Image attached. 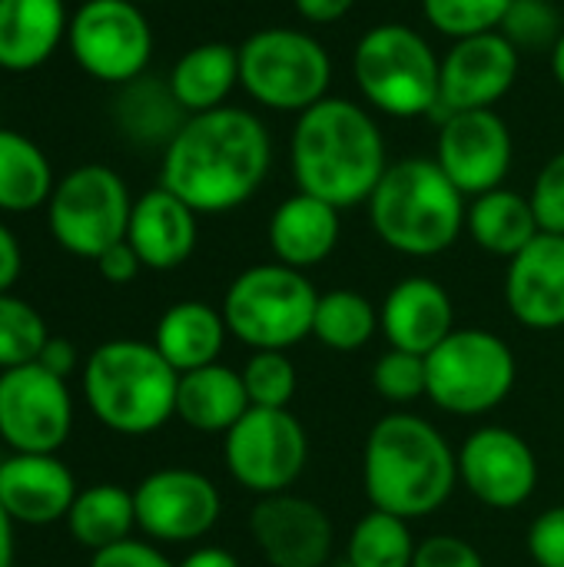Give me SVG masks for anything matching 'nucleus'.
I'll return each instance as SVG.
<instances>
[{
	"mask_svg": "<svg viewBox=\"0 0 564 567\" xmlns=\"http://www.w3.org/2000/svg\"><path fill=\"white\" fill-rule=\"evenodd\" d=\"M412 567H485V558L459 535H432L416 545Z\"/></svg>",
	"mask_w": 564,
	"mask_h": 567,
	"instance_id": "obj_40",
	"label": "nucleus"
},
{
	"mask_svg": "<svg viewBox=\"0 0 564 567\" xmlns=\"http://www.w3.org/2000/svg\"><path fill=\"white\" fill-rule=\"evenodd\" d=\"M50 332L43 316L13 292H0V372L40 359Z\"/></svg>",
	"mask_w": 564,
	"mask_h": 567,
	"instance_id": "obj_34",
	"label": "nucleus"
},
{
	"mask_svg": "<svg viewBox=\"0 0 564 567\" xmlns=\"http://www.w3.org/2000/svg\"><path fill=\"white\" fill-rule=\"evenodd\" d=\"M522 70V53L495 30L465 40H452L439 70V106L435 116L465 110H495Z\"/></svg>",
	"mask_w": 564,
	"mask_h": 567,
	"instance_id": "obj_17",
	"label": "nucleus"
},
{
	"mask_svg": "<svg viewBox=\"0 0 564 567\" xmlns=\"http://www.w3.org/2000/svg\"><path fill=\"white\" fill-rule=\"evenodd\" d=\"M93 262H96L100 276H103L110 286H126V282H133V279L140 276V269H143V262H140L136 249H133L126 239H123V243H116V246H110L106 252H100Z\"/></svg>",
	"mask_w": 564,
	"mask_h": 567,
	"instance_id": "obj_43",
	"label": "nucleus"
},
{
	"mask_svg": "<svg viewBox=\"0 0 564 567\" xmlns=\"http://www.w3.org/2000/svg\"><path fill=\"white\" fill-rule=\"evenodd\" d=\"M239 86L273 113H306L329 96L332 56L306 30L263 27L239 43Z\"/></svg>",
	"mask_w": 564,
	"mask_h": 567,
	"instance_id": "obj_8",
	"label": "nucleus"
},
{
	"mask_svg": "<svg viewBox=\"0 0 564 567\" xmlns=\"http://www.w3.org/2000/svg\"><path fill=\"white\" fill-rule=\"evenodd\" d=\"M499 33L519 53H529V50H548L552 53L555 43L562 40L564 27L552 0H512Z\"/></svg>",
	"mask_w": 564,
	"mask_h": 567,
	"instance_id": "obj_37",
	"label": "nucleus"
},
{
	"mask_svg": "<svg viewBox=\"0 0 564 567\" xmlns=\"http://www.w3.org/2000/svg\"><path fill=\"white\" fill-rule=\"evenodd\" d=\"M339 213L342 209H336L332 203L309 196L302 189L286 196L273 209L269 226H266L276 262L293 266L299 272L326 262L339 246V233H342Z\"/></svg>",
	"mask_w": 564,
	"mask_h": 567,
	"instance_id": "obj_23",
	"label": "nucleus"
},
{
	"mask_svg": "<svg viewBox=\"0 0 564 567\" xmlns=\"http://www.w3.org/2000/svg\"><path fill=\"white\" fill-rule=\"evenodd\" d=\"M316 302L319 292L306 272L259 262L229 282L219 309L229 336L253 352H286L312 336Z\"/></svg>",
	"mask_w": 564,
	"mask_h": 567,
	"instance_id": "obj_7",
	"label": "nucleus"
},
{
	"mask_svg": "<svg viewBox=\"0 0 564 567\" xmlns=\"http://www.w3.org/2000/svg\"><path fill=\"white\" fill-rule=\"evenodd\" d=\"M273 166L266 123L243 106H219L186 116L163 150L160 186L176 193L199 216L233 213L249 203Z\"/></svg>",
	"mask_w": 564,
	"mask_h": 567,
	"instance_id": "obj_1",
	"label": "nucleus"
},
{
	"mask_svg": "<svg viewBox=\"0 0 564 567\" xmlns=\"http://www.w3.org/2000/svg\"><path fill=\"white\" fill-rule=\"evenodd\" d=\"M66 528H70L73 542L93 555L133 538V528H136L133 492L110 485V482L76 492V498L66 512Z\"/></svg>",
	"mask_w": 564,
	"mask_h": 567,
	"instance_id": "obj_29",
	"label": "nucleus"
},
{
	"mask_svg": "<svg viewBox=\"0 0 564 567\" xmlns=\"http://www.w3.org/2000/svg\"><path fill=\"white\" fill-rule=\"evenodd\" d=\"M293 179L302 193L352 209L369 203L389 169L386 136L369 106L326 96L296 116L289 140Z\"/></svg>",
	"mask_w": 564,
	"mask_h": 567,
	"instance_id": "obj_2",
	"label": "nucleus"
},
{
	"mask_svg": "<svg viewBox=\"0 0 564 567\" xmlns=\"http://www.w3.org/2000/svg\"><path fill=\"white\" fill-rule=\"evenodd\" d=\"M180 372L153 342L113 339L83 362L86 409L120 435H150L176 419Z\"/></svg>",
	"mask_w": 564,
	"mask_h": 567,
	"instance_id": "obj_5",
	"label": "nucleus"
},
{
	"mask_svg": "<svg viewBox=\"0 0 564 567\" xmlns=\"http://www.w3.org/2000/svg\"><path fill=\"white\" fill-rule=\"evenodd\" d=\"M552 56V76H555V83L564 90V33L562 40L555 43V50L548 53Z\"/></svg>",
	"mask_w": 564,
	"mask_h": 567,
	"instance_id": "obj_49",
	"label": "nucleus"
},
{
	"mask_svg": "<svg viewBox=\"0 0 564 567\" xmlns=\"http://www.w3.org/2000/svg\"><path fill=\"white\" fill-rule=\"evenodd\" d=\"M70 20L63 0H0V66L23 73L53 56Z\"/></svg>",
	"mask_w": 564,
	"mask_h": 567,
	"instance_id": "obj_24",
	"label": "nucleus"
},
{
	"mask_svg": "<svg viewBox=\"0 0 564 567\" xmlns=\"http://www.w3.org/2000/svg\"><path fill=\"white\" fill-rule=\"evenodd\" d=\"M116 123L133 143H163L166 150V143L186 123V110L176 103L170 80H153L143 73L120 86Z\"/></svg>",
	"mask_w": 564,
	"mask_h": 567,
	"instance_id": "obj_30",
	"label": "nucleus"
},
{
	"mask_svg": "<svg viewBox=\"0 0 564 567\" xmlns=\"http://www.w3.org/2000/svg\"><path fill=\"white\" fill-rule=\"evenodd\" d=\"M442 56L406 23L386 20L369 27L352 50V76L369 110L392 120L432 116L439 106Z\"/></svg>",
	"mask_w": 564,
	"mask_h": 567,
	"instance_id": "obj_6",
	"label": "nucleus"
},
{
	"mask_svg": "<svg viewBox=\"0 0 564 567\" xmlns=\"http://www.w3.org/2000/svg\"><path fill=\"white\" fill-rule=\"evenodd\" d=\"M379 329L389 349L429 355L442 346L455 326V302L449 289L429 276H409L389 289L379 309Z\"/></svg>",
	"mask_w": 564,
	"mask_h": 567,
	"instance_id": "obj_20",
	"label": "nucleus"
},
{
	"mask_svg": "<svg viewBox=\"0 0 564 567\" xmlns=\"http://www.w3.org/2000/svg\"><path fill=\"white\" fill-rule=\"evenodd\" d=\"M376 236L402 256L432 259L465 233V196L429 156L389 163L366 203Z\"/></svg>",
	"mask_w": 564,
	"mask_h": 567,
	"instance_id": "obj_4",
	"label": "nucleus"
},
{
	"mask_svg": "<svg viewBox=\"0 0 564 567\" xmlns=\"http://www.w3.org/2000/svg\"><path fill=\"white\" fill-rule=\"evenodd\" d=\"M459 482V455L445 435L412 415L392 412L369 429L362 445V488L372 508L406 522L439 512Z\"/></svg>",
	"mask_w": 564,
	"mask_h": 567,
	"instance_id": "obj_3",
	"label": "nucleus"
},
{
	"mask_svg": "<svg viewBox=\"0 0 564 567\" xmlns=\"http://www.w3.org/2000/svg\"><path fill=\"white\" fill-rule=\"evenodd\" d=\"M243 385L253 409H289L299 389V372L286 352H253L243 365Z\"/></svg>",
	"mask_w": 564,
	"mask_h": 567,
	"instance_id": "obj_36",
	"label": "nucleus"
},
{
	"mask_svg": "<svg viewBox=\"0 0 564 567\" xmlns=\"http://www.w3.org/2000/svg\"><path fill=\"white\" fill-rule=\"evenodd\" d=\"M166 80L186 116L219 110L239 86V47L226 40L196 43L173 63Z\"/></svg>",
	"mask_w": 564,
	"mask_h": 567,
	"instance_id": "obj_27",
	"label": "nucleus"
},
{
	"mask_svg": "<svg viewBox=\"0 0 564 567\" xmlns=\"http://www.w3.org/2000/svg\"><path fill=\"white\" fill-rule=\"evenodd\" d=\"M465 233L489 256L515 259L542 233V226L535 219L529 196H522L509 186H499V189H489V193L469 199Z\"/></svg>",
	"mask_w": 564,
	"mask_h": 567,
	"instance_id": "obj_28",
	"label": "nucleus"
},
{
	"mask_svg": "<svg viewBox=\"0 0 564 567\" xmlns=\"http://www.w3.org/2000/svg\"><path fill=\"white\" fill-rule=\"evenodd\" d=\"M512 0H422V17L449 40L495 33Z\"/></svg>",
	"mask_w": 564,
	"mask_h": 567,
	"instance_id": "obj_35",
	"label": "nucleus"
},
{
	"mask_svg": "<svg viewBox=\"0 0 564 567\" xmlns=\"http://www.w3.org/2000/svg\"><path fill=\"white\" fill-rule=\"evenodd\" d=\"M535 219L542 233H558L564 236V150L555 153L535 176V186L529 193Z\"/></svg>",
	"mask_w": 564,
	"mask_h": 567,
	"instance_id": "obj_39",
	"label": "nucleus"
},
{
	"mask_svg": "<svg viewBox=\"0 0 564 567\" xmlns=\"http://www.w3.org/2000/svg\"><path fill=\"white\" fill-rule=\"evenodd\" d=\"M133 199L123 176L103 163L70 169L50 193L47 219L60 249L96 259L110 246L126 239Z\"/></svg>",
	"mask_w": 564,
	"mask_h": 567,
	"instance_id": "obj_10",
	"label": "nucleus"
},
{
	"mask_svg": "<svg viewBox=\"0 0 564 567\" xmlns=\"http://www.w3.org/2000/svg\"><path fill=\"white\" fill-rule=\"evenodd\" d=\"M515 159L509 123L495 110L449 113L439 123L435 163L459 186L462 196H482L505 186Z\"/></svg>",
	"mask_w": 564,
	"mask_h": 567,
	"instance_id": "obj_14",
	"label": "nucleus"
},
{
	"mask_svg": "<svg viewBox=\"0 0 564 567\" xmlns=\"http://www.w3.org/2000/svg\"><path fill=\"white\" fill-rule=\"evenodd\" d=\"M53 169L43 150L17 130L0 126V209L30 213L50 203Z\"/></svg>",
	"mask_w": 564,
	"mask_h": 567,
	"instance_id": "obj_31",
	"label": "nucleus"
},
{
	"mask_svg": "<svg viewBox=\"0 0 564 567\" xmlns=\"http://www.w3.org/2000/svg\"><path fill=\"white\" fill-rule=\"evenodd\" d=\"M136 528L166 545L199 542L206 538L223 512L219 488L193 468H160L150 472L136 492Z\"/></svg>",
	"mask_w": 564,
	"mask_h": 567,
	"instance_id": "obj_16",
	"label": "nucleus"
},
{
	"mask_svg": "<svg viewBox=\"0 0 564 567\" xmlns=\"http://www.w3.org/2000/svg\"><path fill=\"white\" fill-rule=\"evenodd\" d=\"M416 538L406 518L372 508L362 515L349 535L346 545V565L349 567H412L416 558Z\"/></svg>",
	"mask_w": 564,
	"mask_h": 567,
	"instance_id": "obj_33",
	"label": "nucleus"
},
{
	"mask_svg": "<svg viewBox=\"0 0 564 567\" xmlns=\"http://www.w3.org/2000/svg\"><path fill=\"white\" fill-rule=\"evenodd\" d=\"M372 389L392 405H409L422 399L425 395V355L389 349L372 365Z\"/></svg>",
	"mask_w": 564,
	"mask_h": 567,
	"instance_id": "obj_38",
	"label": "nucleus"
},
{
	"mask_svg": "<svg viewBox=\"0 0 564 567\" xmlns=\"http://www.w3.org/2000/svg\"><path fill=\"white\" fill-rule=\"evenodd\" d=\"M90 567H176L156 545L126 538L120 545H110L90 558Z\"/></svg>",
	"mask_w": 564,
	"mask_h": 567,
	"instance_id": "obj_42",
	"label": "nucleus"
},
{
	"mask_svg": "<svg viewBox=\"0 0 564 567\" xmlns=\"http://www.w3.org/2000/svg\"><path fill=\"white\" fill-rule=\"evenodd\" d=\"M293 7L306 23L329 27V23H339L342 17H349L356 0H293Z\"/></svg>",
	"mask_w": 564,
	"mask_h": 567,
	"instance_id": "obj_44",
	"label": "nucleus"
},
{
	"mask_svg": "<svg viewBox=\"0 0 564 567\" xmlns=\"http://www.w3.org/2000/svg\"><path fill=\"white\" fill-rule=\"evenodd\" d=\"M70 53L76 66L100 80L123 86L146 73L153 56V30L133 0H86L70 17Z\"/></svg>",
	"mask_w": 564,
	"mask_h": 567,
	"instance_id": "obj_12",
	"label": "nucleus"
},
{
	"mask_svg": "<svg viewBox=\"0 0 564 567\" xmlns=\"http://www.w3.org/2000/svg\"><path fill=\"white\" fill-rule=\"evenodd\" d=\"M226 336L229 329H226L223 309L199 302V299H183L160 316L153 346L183 375V372L219 362Z\"/></svg>",
	"mask_w": 564,
	"mask_h": 567,
	"instance_id": "obj_26",
	"label": "nucleus"
},
{
	"mask_svg": "<svg viewBox=\"0 0 564 567\" xmlns=\"http://www.w3.org/2000/svg\"><path fill=\"white\" fill-rule=\"evenodd\" d=\"M529 555L539 567H564V505L542 512L532 522Z\"/></svg>",
	"mask_w": 564,
	"mask_h": 567,
	"instance_id": "obj_41",
	"label": "nucleus"
},
{
	"mask_svg": "<svg viewBox=\"0 0 564 567\" xmlns=\"http://www.w3.org/2000/svg\"><path fill=\"white\" fill-rule=\"evenodd\" d=\"M73 432V399L66 379L40 362L0 372V439L10 452L57 455Z\"/></svg>",
	"mask_w": 564,
	"mask_h": 567,
	"instance_id": "obj_13",
	"label": "nucleus"
},
{
	"mask_svg": "<svg viewBox=\"0 0 564 567\" xmlns=\"http://www.w3.org/2000/svg\"><path fill=\"white\" fill-rule=\"evenodd\" d=\"M20 269H23L20 243H17V236L0 223V292H10V289H13V282L20 279Z\"/></svg>",
	"mask_w": 564,
	"mask_h": 567,
	"instance_id": "obj_45",
	"label": "nucleus"
},
{
	"mask_svg": "<svg viewBox=\"0 0 564 567\" xmlns=\"http://www.w3.org/2000/svg\"><path fill=\"white\" fill-rule=\"evenodd\" d=\"M505 306L525 329H564V236L539 233L505 272Z\"/></svg>",
	"mask_w": 564,
	"mask_h": 567,
	"instance_id": "obj_19",
	"label": "nucleus"
},
{
	"mask_svg": "<svg viewBox=\"0 0 564 567\" xmlns=\"http://www.w3.org/2000/svg\"><path fill=\"white\" fill-rule=\"evenodd\" d=\"M249 395L243 385V372L213 362L180 375L176 385V419L203 435H226L246 412Z\"/></svg>",
	"mask_w": 564,
	"mask_h": 567,
	"instance_id": "obj_25",
	"label": "nucleus"
},
{
	"mask_svg": "<svg viewBox=\"0 0 564 567\" xmlns=\"http://www.w3.org/2000/svg\"><path fill=\"white\" fill-rule=\"evenodd\" d=\"M379 329V312L369 296L356 289H329L319 292L312 339L332 352H356L372 342Z\"/></svg>",
	"mask_w": 564,
	"mask_h": 567,
	"instance_id": "obj_32",
	"label": "nucleus"
},
{
	"mask_svg": "<svg viewBox=\"0 0 564 567\" xmlns=\"http://www.w3.org/2000/svg\"><path fill=\"white\" fill-rule=\"evenodd\" d=\"M223 458L236 485L266 498L289 492L309 462V435L289 409H249L226 435Z\"/></svg>",
	"mask_w": 564,
	"mask_h": 567,
	"instance_id": "obj_11",
	"label": "nucleus"
},
{
	"mask_svg": "<svg viewBox=\"0 0 564 567\" xmlns=\"http://www.w3.org/2000/svg\"><path fill=\"white\" fill-rule=\"evenodd\" d=\"M249 535L269 567H326L336 545L326 508L289 492L256 502Z\"/></svg>",
	"mask_w": 564,
	"mask_h": 567,
	"instance_id": "obj_18",
	"label": "nucleus"
},
{
	"mask_svg": "<svg viewBox=\"0 0 564 567\" xmlns=\"http://www.w3.org/2000/svg\"><path fill=\"white\" fill-rule=\"evenodd\" d=\"M76 478L57 455L13 452L0 462V505L13 525H53L66 522L76 498Z\"/></svg>",
	"mask_w": 564,
	"mask_h": 567,
	"instance_id": "obj_21",
	"label": "nucleus"
},
{
	"mask_svg": "<svg viewBox=\"0 0 564 567\" xmlns=\"http://www.w3.org/2000/svg\"><path fill=\"white\" fill-rule=\"evenodd\" d=\"M37 362H40L47 372H53L57 379H70V372L76 369V349H73V342L53 339V336H50Z\"/></svg>",
	"mask_w": 564,
	"mask_h": 567,
	"instance_id": "obj_46",
	"label": "nucleus"
},
{
	"mask_svg": "<svg viewBox=\"0 0 564 567\" xmlns=\"http://www.w3.org/2000/svg\"><path fill=\"white\" fill-rule=\"evenodd\" d=\"M0 567H13V522L0 505Z\"/></svg>",
	"mask_w": 564,
	"mask_h": 567,
	"instance_id": "obj_48",
	"label": "nucleus"
},
{
	"mask_svg": "<svg viewBox=\"0 0 564 567\" xmlns=\"http://www.w3.org/2000/svg\"><path fill=\"white\" fill-rule=\"evenodd\" d=\"M196 216L199 213L189 209L166 186H156L143 193L140 199H133L126 243L136 249L143 269L166 272V269L183 266L196 249V236H199Z\"/></svg>",
	"mask_w": 564,
	"mask_h": 567,
	"instance_id": "obj_22",
	"label": "nucleus"
},
{
	"mask_svg": "<svg viewBox=\"0 0 564 567\" xmlns=\"http://www.w3.org/2000/svg\"><path fill=\"white\" fill-rule=\"evenodd\" d=\"M512 346L489 329H455L425 355V399L459 419L495 412L515 389Z\"/></svg>",
	"mask_w": 564,
	"mask_h": 567,
	"instance_id": "obj_9",
	"label": "nucleus"
},
{
	"mask_svg": "<svg viewBox=\"0 0 564 567\" xmlns=\"http://www.w3.org/2000/svg\"><path fill=\"white\" fill-rule=\"evenodd\" d=\"M176 567H239L236 555L226 551V548H216V545H203L196 551H189Z\"/></svg>",
	"mask_w": 564,
	"mask_h": 567,
	"instance_id": "obj_47",
	"label": "nucleus"
},
{
	"mask_svg": "<svg viewBox=\"0 0 564 567\" xmlns=\"http://www.w3.org/2000/svg\"><path fill=\"white\" fill-rule=\"evenodd\" d=\"M133 3H143V0H133Z\"/></svg>",
	"mask_w": 564,
	"mask_h": 567,
	"instance_id": "obj_50",
	"label": "nucleus"
},
{
	"mask_svg": "<svg viewBox=\"0 0 564 567\" xmlns=\"http://www.w3.org/2000/svg\"><path fill=\"white\" fill-rule=\"evenodd\" d=\"M459 482L485 508H522L539 488L535 449L515 429L482 425L459 449Z\"/></svg>",
	"mask_w": 564,
	"mask_h": 567,
	"instance_id": "obj_15",
	"label": "nucleus"
}]
</instances>
